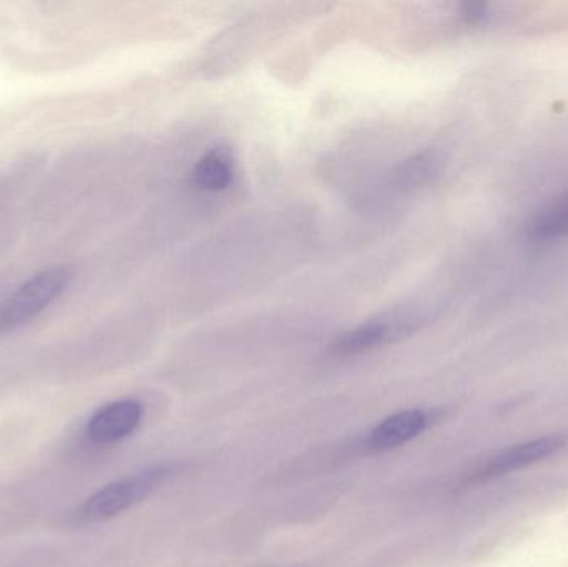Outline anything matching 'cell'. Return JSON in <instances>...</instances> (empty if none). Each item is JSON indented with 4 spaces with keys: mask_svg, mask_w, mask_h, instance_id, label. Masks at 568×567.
Masks as SVG:
<instances>
[{
    "mask_svg": "<svg viewBox=\"0 0 568 567\" xmlns=\"http://www.w3.org/2000/svg\"><path fill=\"white\" fill-rule=\"evenodd\" d=\"M142 418L143 406L136 399L109 403L87 423V436L95 445H112L132 435Z\"/></svg>",
    "mask_w": 568,
    "mask_h": 567,
    "instance_id": "cell-3",
    "label": "cell"
},
{
    "mask_svg": "<svg viewBox=\"0 0 568 567\" xmlns=\"http://www.w3.org/2000/svg\"><path fill=\"white\" fill-rule=\"evenodd\" d=\"M440 163H443V159L439 153L426 152L423 155H417L416 159L409 160L407 163L403 179L409 185H423L439 173Z\"/></svg>",
    "mask_w": 568,
    "mask_h": 567,
    "instance_id": "cell-9",
    "label": "cell"
},
{
    "mask_svg": "<svg viewBox=\"0 0 568 567\" xmlns=\"http://www.w3.org/2000/svg\"><path fill=\"white\" fill-rule=\"evenodd\" d=\"M460 16L466 23H483L489 17V6L483 2L464 3Z\"/></svg>",
    "mask_w": 568,
    "mask_h": 567,
    "instance_id": "cell-10",
    "label": "cell"
},
{
    "mask_svg": "<svg viewBox=\"0 0 568 567\" xmlns=\"http://www.w3.org/2000/svg\"><path fill=\"white\" fill-rule=\"evenodd\" d=\"M193 180L200 189L210 192L229 189L233 180L232 156L223 149L212 150L196 163Z\"/></svg>",
    "mask_w": 568,
    "mask_h": 567,
    "instance_id": "cell-7",
    "label": "cell"
},
{
    "mask_svg": "<svg viewBox=\"0 0 568 567\" xmlns=\"http://www.w3.org/2000/svg\"><path fill=\"white\" fill-rule=\"evenodd\" d=\"M529 235L540 242L568 235V192L534 216L529 225Z\"/></svg>",
    "mask_w": 568,
    "mask_h": 567,
    "instance_id": "cell-8",
    "label": "cell"
},
{
    "mask_svg": "<svg viewBox=\"0 0 568 567\" xmlns=\"http://www.w3.org/2000/svg\"><path fill=\"white\" fill-rule=\"evenodd\" d=\"M169 475V466H153L129 478L110 483L83 503L79 512L80 522L93 525V523L109 522L122 515L126 509L139 505L146 496L152 495Z\"/></svg>",
    "mask_w": 568,
    "mask_h": 567,
    "instance_id": "cell-2",
    "label": "cell"
},
{
    "mask_svg": "<svg viewBox=\"0 0 568 567\" xmlns=\"http://www.w3.org/2000/svg\"><path fill=\"white\" fill-rule=\"evenodd\" d=\"M566 443L567 439L564 436L554 435L504 449L473 476V482H486V479L497 478V476L507 475V473L542 462V459L559 453Z\"/></svg>",
    "mask_w": 568,
    "mask_h": 567,
    "instance_id": "cell-4",
    "label": "cell"
},
{
    "mask_svg": "<svg viewBox=\"0 0 568 567\" xmlns=\"http://www.w3.org/2000/svg\"><path fill=\"white\" fill-rule=\"evenodd\" d=\"M427 423H429V418L423 409H406V412L396 413L371 432L367 445L374 452L397 448V446L406 445L407 442L419 436L427 428Z\"/></svg>",
    "mask_w": 568,
    "mask_h": 567,
    "instance_id": "cell-6",
    "label": "cell"
},
{
    "mask_svg": "<svg viewBox=\"0 0 568 567\" xmlns=\"http://www.w3.org/2000/svg\"><path fill=\"white\" fill-rule=\"evenodd\" d=\"M417 318L419 316L404 315L397 320H371L341 335L334 343V352L339 355H359V353L369 352L416 328L419 322Z\"/></svg>",
    "mask_w": 568,
    "mask_h": 567,
    "instance_id": "cell-5",
    "label": "cell"
},
{
    "mask_svg": "<svg viewBox=\"0 0 568 567\" xmlns=\"http://www.w3.org/2000/svg\"><path fill=\"white\" fill-rule=\"evenodd\" d=\"M73 280L72 269L43 270L0 302V333L12 332L49 308Z\"/></svg>",
    "mask_w": 568,
    "mask_h": 567,
    "instance_id": "cell-1",
    "label": "cell"
}]
</instances>
